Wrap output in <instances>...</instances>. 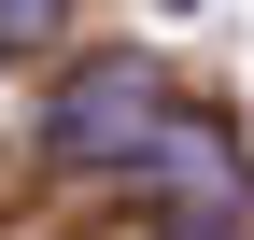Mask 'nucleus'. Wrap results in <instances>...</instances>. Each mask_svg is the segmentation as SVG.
<instances>
[{"label":"nucleus","mask_w":254,"mask_h":240,"mask_svg":"<svg viewBox=\"0 0 254 240\" xmlns=\"http://www.w3.org/2000/svg\"><path fill=\"white\" fill-rule=\"evenodd\" d=\"M57 28V0H0V43H43Z\"/></svg>","instance_id":"nucleus-2"},{"label":"nucleus","mask_w":254,"mask_h":240,"mask_svg":"<svg viewBox=\"0 0 254 240\" xmlns=\"http://www.w3.org/2000/svg\"><path fill=\"white\" fill-rule=\"evenodd\" d=\"M57 156L71 170H155V184L184 198V212H226L240 198V156L198 127V113H170L155 99V71H71V99H57Z\"/></svg>","instance_id":"nucleus-1"}]
</instances>
